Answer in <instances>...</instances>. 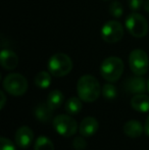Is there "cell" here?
Here are the masks:
<instances>
[{
    "label": "cell",
    "instance_id": "8fae6325",
    "mask_svg": "<svg viewBox=\"0 0 149 150\" xmlns=\"http://www.w3.org/2000/svg\"><path fill=\"white\" fill-rule=\"evenodd\" d=\"M99 122L93 117H87L81 122L79 127L80 135L84 137H91L98 131Z\"/></svg>",
    "mask_w": 149,
    "mask_h": 150
},
{
    "label": "cell",
    "instance_id": "4316f807",
    "mask_svg": "<svg viewBox=\"0 0 149 150\" xmlns=\"http://www.w3.org/2000/svg\"><path fill=\"white\" fill-rule=\"evenodd\" d=\"M143 7H144V10H145L146 12H149V0H146V1H144Z\"/></svg>",
    "mask_w": 149,
    "mask_h": 150
},
{
    "label": "cell",
    "instance_id": "ba28073f",
    "mask_svg": "<svg viewBox=\"0 0 149 150\" xmlns=\"http://www.w3.org/2000/svg\"><path fill=\"white\" fill-rule=\"evenodd\" d=\"M101 37L107 43H117L124 37V28L121 23L109 21L105 23L101 29Z\"/></svg>",
    "mask_w": 149,
    "mask_h": 150
},
{
    "label": "cell",
    "instance_id": "ffe728a7",
    "mask_svg": "<svg viewBox=\"0 0 149 150\" xmlns=\"http://www.w3.org/2000/svg\"><path fill=\"white\" fill-rule=\"evenodd\" d=\"M109 12L114 18H121L124 13L123 5L119 1H112L109 5Z\"/></svg>",
    "mask_w": 149,
    "mask_h": 150
},
{
    "label": "cell",
    "instance_id": "44dd1931",
    "mask_svg": "<svg viewBox=\"0 0 149 150\" xmlns=\"http://www.w3.org/2000/svg\"><path fill=\"white\" fill-rule=\"evenodd\" d=\"M102 95L106 99H113L117 96V88L112 84H105L102 87Z\"/></svg>",
    "mask_w": 149,
    "mask_h": 150
},
{
    "label": "cell",
    "instance_id": "7c38bea8",
    "mask_svg": "<svg viewBox=\"0 0 149 150\" xmlns=\"http://www.w3.org/2000/svg\"><path fill=\"white\" fill-rule=\"evenodd\" d=\"M0 63L5 69H13L18 63V55L13 51L3 49L0 53Z\"/></svg>",
    "mask_w": 149,
    "mask_h": 150
},
{
    "label": "cell",
    "instance_id": "ac0fdd59",
    "mask_svg": "<svg viewBox=\"0 0 149 150\" xmlns=\"http://www.w3.org/2000/svg\"><path fill=\"white\" fill-rule=\"evenodd\" d=\"M35 84L38 88L46 89L51 84V77L47 71H40L35 77Z\"/></svg>",
    "mask_w": 149,
    "mask_h": 150
},
{
    "label": "cell",
    "instance_id": "cb8c5ba5",
    "mask_svg": "<svg viewBox=\"0 0 149 150\" xmlns=\"http://www.w3.org/2000/svg\"><path fill=\"white\" fill-rule=\"evenodd\" d=\"M128 4L133 11H137L144 4V0H128Z\"/></svg>",
    "mask_w": 149,
    "mask_h": 150
},
{
    "label": "cell",
    "instance_id": "52a82bcc",
    "mask_svg": "<svg viewBox=\"0 0 149 150\" xmlns=\"http://www.w3.org/2000/svg\"><path fill=\"white\" fill-rule=\"evenodd\" d=\"M53 127L62 137H72L77 133V122L68 115H59L54 117Z\"/></svg>",
    "mask_w": 149,
    "mask_h": 150
},
{
    "label": "cell",
    "instance_id": "4fadbf2b",
    "mask_svg": "<svg viewBox=\"0 0 149 150\" xmlns=\"http://www.w3.org/2000/svg\"><path fill=\"white\" fill-rule=\"evenodd\" d=\"M143 126L141 122H138L136 120H131L125 124L123 128V131L125 133L126 136L130 137V138H138L142 135L143 133Z\"/></svg>",
    "mask_w": 149,
    "mask_h": 150
},
{
    "label": "cell",
    "instance_id": "9a60e30c",
    "mask_svg": "<svg viewBox=\"0 0 149 150\" xmlns=\"http://www.w3.org/2000/svg\"><path fill=\"white\" fill-rule=\"evenodd\" d=\"M35 117L41 122H48L53 117V109L47 103H40L35 109Z\"/></svg>",
    "mask_w": 149,
    "mask_h": 150
},
{
    "label": "cell",
    "instance_id": "7a4b0ae2",
    "mask_svg": "<svg viewBox=\"0 0 149 150\" xmlns=\"http://www.w3.org/2000/svg\"><path fill=\"white\" fill-rule=\"evenodd\" d=\"M124 71V62L117 56H109L102 61L100 65V74L107 82L113 83L121 77Z\"/></svg>",
    "mask_w": 149,
    "mask_h": 150
},
{
    "label": "cell",
    "instance_id": "277c9868",
    "mask_svg": "<svg viewBox=\"0 0 149 150\" xmlns=\"http://www.w3.org/2000/svg\"><path fill=\"white\" fill-rule=\"evenodd\" d=\"M3 88L12 96H22L28 90V81L20 74H9L4 79Z\"/></svg>",
    "mask_w": 149,
    "mask_h": 150
},
{
    "label": "cell",
    "instance_id": "6da1fadb",
    "mask_svg": "<svg viewBox=\"0 0 149 150\" xmlns=\"http://www.w3.org/2000/svg\"><path fill=\"white\" fill-rule=\"evenodd\" d=\"M77 92L82 101L94 102L100 95V84L95 77L91 75L82 76L77 84Z\"/></svg>",
    "mask_w": 149,
    "mask_h": 150
},
{
    "label": "cell",
    "instance_id": "7402d4cb",
    "mask_svg": "<svg viewBox=\"0 0 149 150\" xmlns=\"http://www.w3.org/2000/svg\"><path fill=\"white\" fill-rule=\"evenodd\" d=\"M73 147L76 150H84L87 147V141L85 140L84 136H77L73 141Z\"/></svg>",
    "mask_w": 149,
    "mask_h": 150
},
{
    "label": "cell",
    "instance_id": "83f0119b",
    "mask_svg": "<svg viewBox=\"0 0 149 150\" xmlns=\"http://www.w3.org/2000/svg\"><path fill=\"white\" fill-rule=\"evenodd\" d=\"M147 90H148V93H149V79L147 81Z\"/></svg>",
    "mask_w": 149,
    "mask_h": 150
},
{
    "label": "cell",
    "instance_id": "3957f363",
    "mask_svg": "<svg viewBox=\"0 0 149 150\" xmlns=\"http://www.w3.org/2000/svg\"><path fill=\"white\" fill-rule=\"evenodd\" d=\"M49 73L54 77H64L73 69V61L68 55L64 53H56L48 60Z\"/></svg>",
    "mask_w": 149,
    "mask_h": 150
},
{
    "label": "cell",
    "instance_id": "5bb4252c",
    "mask_svg": "<svg viewBox=\"0 0 149 150\" xmlns=\"http://www.w3.org/2000/svg\"><path fill=\"white\" fill-rule=\"evenodd\" d=\"M131 105L135 110L139 112H148L149 111V96L144 93L136 94L131 99Z\"/></svg>",
    "mask_w": 149,
    "mask_h": 150
},
{
    "label": "cell",
    "instance_id": "30bf717a",
    "mask_svg": "<svg viewBox=\"0 0 149 150\" xmlns=\"http://www.w3.org/2000/svg\"><path fill=\"white\" fill-rule=\"evenodd\" d=\"M125 89L130 93L141 94L147 89V84L142 76H137V77L129 78L125 82Z\"/></svg>",
    "mask_w": 149,
    "mask_h": 150
},
{
    "label": "cell",
    "instance_id": "f1b7e54d",
    "mask_svg": "<svg viewBox=\"0 0 149 150\" xmlns=\"http://www.w3.org/2000/svg\"><path fill=\"white\" fill-rule=\"evenodd\" d=\"M105 1H106V0H105Z\"/></svg>",
    "mask_w": 149,
    "mask_h": 150
},
{
    "label": "cell",
    "instance_id": "8992f818",
    "mask_svg": "<svg viewBox=\"0 0 149 150\" xmlns=\"http://www.w3.org/2000/svg\"><path fill=\"white\" fill-rule=\"evenodd\" d=\"M129 64L131 71L136 76H144L147 73L149 67L147 53L142 49L133 50L129 56Z\"/></svg>",
    "mask_w": 149,
    "mask_h": 150
},
{
    "label": "cell",
    "instance_id": "603a6c76",
    "mask_svg": "<svg viewBox=\"0 0 149 150\" xmlns=\"http://www.w3.org/2000/svg\"><path fill=\"white\" fill-rule=\"evenodd\" d=\"M0 150H16L14 144L5 137H1L0 139Z\"/></svg>",
    "mask_w": 149,
    "mask_h": 150
},
{
    "label": "cell",
    "instance_id": "5b68a950",
    "mask_svg": "<svg viewBox=\"0 0 149 150\" xmlns=\"http://www.w3.org/2000/svg\"><path fill=\"white\" fill-rule=\"evenodd\" d=\"M126 27L129 33L136 38H142L146 36L148 32V23L143 16L133 12L126 20Z\"/></svg>",
    "mask_w": 149,
    "mask_h": 150
},
{
    "label": "cell",
    "instance_id": "484cf974",
    "mask_svg": "<svg viewBox=\"0 0 149 150\" xmlns=\"http://www.w3.org/2000/svg\"><path fill=\"white\" fill-rule=\"evenodd\" d=\"M144 131H145V133L149 136V117H147V120H146L145 126H144Z\"/></svg>",
    "mask_w": 149,
    "mask_h": 150
},
{
    "label": "cell",
    "instance_id": "d4e9b609",
    "mask_svg": "<svg viewBox=\"0 0 149 150\" xmlns=\"http://www.w3.org/2000/svg\"><path fill=\"white\" fill-rule=\"evenodd\" d=\"M0 97H1V102H0V108L3 109L4 105H5V103H6V96H5V94H4L3 91H1V92H0Z\"/></svg>",
    "mask_w": 149,
    "mask_h": 150
},
{
    "label": "cell",
    "instance_id": "e0dca14e",
    "mask_svg": "<svg viewBox=\"0 0 149 150\" xmlns=\"http://www.w3.org/2000/svg\"><path fill=\"white\" fill-rule=\"evenodd\" d=\"M82 99L78 97H71L66 102V110L68 115H78L82 110Z\"/></svg>",
    "mask_w": 149,
    "mask_h": 150
},
{
    "label": "cell",
    "instance_id": "9c48e42d",
    "mask_svg": "<svg viewBox=\"0 0 149 150\" xmlns=\"http://www.w3.org/2000/svg\"><path fill=\"white\" fill-rule=\"evenodd\" d=\"M34 139V132L28 126H23L18 129L14 136L16 144L20 148H28L33 142Z\"/></svg>",
    "mask_w": 149,
    "mask_h": 150
},
{
    "label": "cell",
    "instance_id": "2e32d148",
    "mask_svg": "<svg viewBox=\"0 0 149 150\" xmlns=\"http://www.w3.org/2000/svg\"><path fill=\"white\" fill-rule=\"evenodd\" d=\"M64 94H62L61 91L53 90L49 93V95H48L46 103H47V104L54 110V109L60 107V105L64 103Z\"/></svg>",
    "mask_w": 149,
    "mask_h": 150
},
{
    "label": "cell",
    "instance_id": "d6986e66",
    "mask_svg": "<svg viewBox=\"0 0 149 150\" xmlns=\"http://www.w3.org/2000/svg\"><path fill=\"white\" fill-rule=\"evenodd\" d=\"M34 150H54V145L49 138L40 136L35 142Z\"/></svg>",
    "mask_w": 149,
    "mask_h": 150
}]
</instances>
